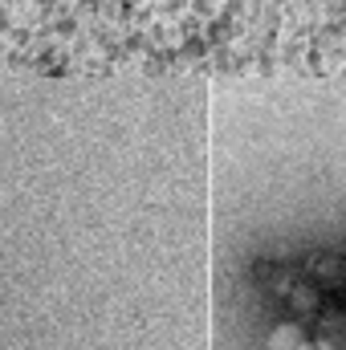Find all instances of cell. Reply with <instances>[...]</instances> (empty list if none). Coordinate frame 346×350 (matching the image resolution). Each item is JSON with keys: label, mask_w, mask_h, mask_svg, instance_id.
Instances as JSON below:
<instances>
[{"label": "cell", "mask_w": 346, "mask_h": 350, "mask_svg": "<svg viewBox=\"0 0 346 350\" xmlns=\"http://www.w3.org/2000/svg\"><path fill=\"white\" fill-rule=\"evenodd\" d=\"M306 347V334H302V326H293V322H285V326H277L273 334H269V350H302Z\"/></svg>", "instance_id": "1"}, {"label": "cell", "mask_w": 346, "mask_h": 350, "mask_svg": "<svg viewBox=\"0 0 346 350\" xmlns=\"http://www.w3.org/2000/svg\"><path fill=\"white\" fill-rule=\"evenodd\" d=\"M302 350H334V347H330V342H306Z\"/></svg>", "instance_id": "2"}]
</instances>
